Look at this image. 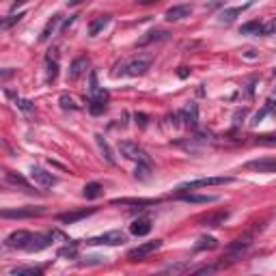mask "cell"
I'll use <instances>...</instances> for the list:
<instances>
[{
	"label": "cell",
	"mask_w": 276,
	"mask_h": 276,
	"mask_svg": "<svg viewBox=\"0 0 276 276\" xmlns=\"http://www.w3.org/2000/svg\"><path fill=\"white\" fill-rule=\"evenodd\" d=\"M151 61H153L151 54H138L132 61L119 65L117 69H121V71H117L115 76H142V73L149 69V65H151Z\"/></svg>",
	"instance_id": "cell-1"
},
{
	"label": "cell",
	"mask_w": 276,
	"mask_h": 276,
	"mask_svg": "<svg viewBox=\"0 0 276 276\" xmlns=\"http://www.w3.org/2000/svg\"><path fill=\"white\" fill-rule=\"evenodd\" d=\"M233 184V177H201L194 181H186L179 186V192L184 190H197V188H207V186H227Z\"/></svg>",
	"instance_id": "cell-2"
},
{
	"label": "cell",
	"mask_w": 276,
	"mask_h": 276,
	"mask_svg": "<svg viewBox=\"0 0 276 276\" xmlns=\"http://www.w3.org/2000/svg\"><path fill=\"white\" fill-rule=\"evenodd\" d=\"M128 242V235L123 233V231H108V233L104 235H97V237H91L86 244H91V246H99V244H106V246H119V244Z\"/></svg>",
	"instance_id": "cell-3"
},
{
	"label": "cell",
	"mask_w": 276,
	"mask_h": 276,
	"mask_svg": "<svg viewBox=\"0 0 276 276\" xmlns=\"http://www.w3.org/2000/svg\"><path fill=\"white\" fill-rule=\"evenodd\" d=\"M108 108V91L97 89L95 93L89 95V112L91 115H102Z\"/></svg>",
	"instance_id": "cell-4"
},
{
	"label": "cell",
	"mask_w": 276,
	"mask_h": 276,
	"mask_svg": "<svg viewBox=\"0 0 276 276\" xmlns=\"http://www.w3.org/2000/svg\"><path fill=\"white\" fill-rule=\"evenodd\" d=\"M30 240H33V233L30 231H13L7 240H4V246L7 248H20V250H26Z\"/></svg>",
	"instance_id": "cell-5"
},
{
	"label": "cell",
	"mask_w": 276,
	"mask_h": 276,
	"mask_svg": "<svg viewBox=\"0 0 276 276\" xmlns=\"http://www.w3.org/2000/svg\"><path fill=\"white\" fill-rule=\"evenodd\" d=\"M160 246H162V240H155V242H145V244H140V246L132 248L130 253H128V259H130V261H138V259H145L147 255H151L153 250H158Z\"/></svg>",
	"instance_id": "cell-6"
},
{
	"label": "cell",
	"mask_w": 276,
	"mask_h": 276,
	"mask_svg": "<svg viewBox=\"0 0 276 276\" xmlns=\"http://www.w3.org/2000/svg\"><path fill=\"white\" fill-rule=\"evenodd\" d=\"M119 149H121V155H125L128 160H136V162H145V160H149L147 153L142 151V149L138 147L136 142H132V140H123L121 145H119Z\"/></svg>",
	"instance_id": "cell-7"
},
{
	"label": "cell",
	"mask_w": 276,
	"mask_h": 276,
	"mask_svg": "<svg viewBox=\"0 0 276 276\" xmlns=\"http://www.w3.org/2000/svg\"><path fill=\"white\" fill-rule=\"evenodd\" d=\"M30 179L35 181L39 188H52L56 184V177L52 173H48L46 168H39V166H33L30 168Z\"/></svg>",
	"instance_id": "cell-8"
},
{
	"label": "cell",
	"mask_w": 276,
	"mask_h": 276,
	"mask_svg": "<svg viewBox=\"0 0 276 276\" xmlns=\"http://www.w3.org/2000/svg\"><path fill=\"white\" fill-rule=\"evenodd\" d=\"M43 214V207H20V209H2V218H35Z\"/></svg>",
	"instance_id": "cell-9"
},
{
	"label": "cell",
	"mask_w": 276,
	"mask_h": 276,
	"mask_svg": "<svg viewBox=\"0 0 276 276\" xmlns=\"http://www.w3.org/2000/svg\"><path fill=\"white\" fill-rule=\"evenodd\" d=\"M248 171L255 173H276V158H261V160H250L246 164Z\"/></svg>",
	"instance_id": "cell-10"
},
{
	"label": "cell",
	"mask_w": 276,
	"mask_h": 276,
	"mask_svg": "<svg viewBox=\"0 0 276 276\" xmlns=\"http://www.w3.org/2000/svg\"><path fill=\"white\" fill-rule=\"evenodd\" d=\"M93 207L91 209H76V211H65V214H59L56 216V220L59 222H63V224H73V222H80L82 218H86V216H91L93 214Z\"/></svg>",
	"instance_id": "cell-11"
},
{
	"label": "cell",
	"mask_w": 276,
	"mask_h": 276,
	"mask_svg": "<svg viewBox=\"0 0 276 276\" xmlns=\"http://www.w3.org/2000/svg\"><path fill=\"white\" fill-rule=\"evenodd\" d=\"M54 235H56V233H48V235L35 233V235H33V240H30V244H28V248H26V250H30V253H39V250L48 248V246H50V242H52V237H54Z\"/></svg>",
	"instance_id": "cell-12"
},
{
	"label": "cell",
	"mask_w": 276,
	"mask_h": 276,
	"mask_svg": "<svg viewBox=\"0 0 276 276\" xmlns=\"http://www.w3.org/2000/svg\"><path fill=\"white\" fill-rule=\"evenodd\" d=\"M229 218V211H216V214H207V216H201L199 222L203 227H220V224L227 222Z\"/></svg>",
	"instance_id": "cell-13"
},
{
	"label": "cell",
	"mask_w": 276,
	"mask_h": 276,
	"mask_svg": "<svg viewBox=\"0 0 276 276\" xmlns=\"http://www.w3.org/2000/svg\"><path fill=\"white\" fill-rule=\"evenodd\" d=\"M192 13V9L188 7V4H177V7H171L166 11V20L168 22H177V20H184Z\"/></svg>",
	"instance_id": "cell-14"
},
{
	"label": "cell",
	"mask_w": 276,
	"mask_h": 276,
	"mask_svg": "<svg viewBox=\"0 0 276 276\" xmlns=\"http://www.w3.org/2000/svg\"><path fill=\"white\" fill-rule=\"evenodd\" d=\"M86 67H89V61H86L84 56L76 59V61L71 63V67H69V80H71V82H73V80H78L86 71Z\"/></svg>",
	"instance_id": "cell-15"
},
{
	"label": "cell",
	"mask_w": 276,
	"mask_h": 276,
	"mask_svg": "<svg viewBox=\"0 0 276 276\" xmlns=\"http://www.w3.org/2000/svg\"><path fill=\"white\" fill-rule=\"evenodd\" d=\"M248 7H253V2H246V4H242V7H233V9H224L222 13H220V22L222 24H231L237 15H242Z\"/></svg>",
	"instance_id": "cell-16"
},
{
	"label": "cell",
	"mask_w": 276,
	"mask_h": 276,
	"mask_svg": "<svg viewBox=\"0 0 276 276\" xmlns=\"http://www.w3.org/2000/svg\"><path fill=\"white\" fill-rule=\"evenodd\" d=\"M166 37H168V30H149V33H145L138 39V46H149L153 41H164Z\"/></svg>",
	"instance_id": "cell-17"
},
{
	"label": "cell",
	"mask_w": 276,
	"mask_h": 276,
	"mask_svg": "<svg viewBox=\"0 0 276 276\" xmlns=\"http://www.w3.org/2000/svg\"><path fill=\"white\" fill-rule=\"evenodd\" d=\"M130 231L134 235H138V237L147 235L149 231H151V220H149V218H138V220H134L130 224Z\"/></svg>",
	"instance_id": "cell-18"
},
{
	"label": "cell",
	"mask_w": 276,
	"mask_h": 276,
	"mask_svg": "<svg viewBox=\"0 0 276 276\" xmlns=\"http://www.w3.org/2000/svg\"><path fill=\"white\" fill-rule=\"evenodd\" d=\"M179 199L186 203H216L218 201L216 194H179Z\"/></svg>",
	"instance_id": "cell-19"
},
{
	"label": "cell",
	"mask_w": 276,
	"mask_h": 276,
	"mask_svg": "<svg viewBox=\"0 0 276 276\" xmlns=\"http://www.w3.org/2000/svg\"><path fill=\"white\" fill-rule=\"evenodd\" d=\"M59 24H61V15L59 13H54L52 17L48 20V24H46V28L41 30V35H39V41H48L50 37L54 35V30L59 28Z\"/></svg>",
	"instance_id": "cell-20"
},
{
	"label": "cell",
	"mask_w": 276,
	"mask_h": 276,
	"mask_svg": "<svg viewBox=\"0 0 276 276\" xmlns=\"http://www.w3.org/2000/svg\"><path fill=\"white\" fill-rule=\"evenodd\" d=\"M108 24H110V15H99V17H95V20L91 22V26H89V35L91 37H97L106 26H108Z\"/></svg>",
	"instance_id": "cell-21"
},
{
	"label": "cell",
	"mask_w": 276,
	"mask_h": 276,
	"mask_svg": "<svg viewBox=\"0 0 276 276\" xmlns=\"http://www.w3.org/2000/svg\"><path fill=\"white\" fill-rule=\"evenodd\" d=\"M184 121H186L188 128L197 130V123H199V108H197V104H190L184 110Z\"/></svg>",
	"instance_id": "cell-22"
},
{
	"label": "cell",
	"mask_w": 276,
	"mask_h": 276,
	"mask_svg": "<svg viewBox=\"0 0 276 276\" xmlns=\"http://www.w3.org/2000/svg\"><path fill=\"white\" fill-rule=\"evenodd\" d=\"M155 199H115L112 205H138V207H147V205H155Z\"/></svg>",
	"instance_id": "cell-23"
},
{
	"label": "cell",
	"mask_w": 276,
	"mask_h": 276,
	"mask_svg": "<svg viewBox=\"0 0 276 276\" xmlns=\"http://www.w3.org/2000/svg\"><path fill=\"white\" fill-rule=\"evenodd\" d=\"M95 142H97V147H99V151L104 153V158L108 164H115V155H112L110 151V147H108V142H106V138L102 134H95Z\"/></svg>",
	"instance_id": "cell-24"
},
{
	"label": "cell",
	"mask_w": 276,
	"mask_h": 276,
	"mask_svg": "<svg viewBox=\"0 0 276 276\" xmlns=\"http://www.w3.org/2000/svg\"><path fill=\"white\" fill-rule=\"evenodd\" d=\"M82 194H84V199H99L104 194V188H102V184H97V181H91V184L84 186Z\"/></svg>",
	"instance_id": "cell-25"
},
{
	"label": "cell",
	"mask_w": 276,
	"mask_h": 276,
	"mask_svg": "<svg viewBox=\"0 0 276 276\" xmlns=\"http://www.w3.org/2000/svg\"><path fill=\"white\" fill-rule=\"evenodd\" d=\"M43 272L41 266H26V268H13L11 276H39Z\"/></svg>",
	"instance_id": "cell-26"
},
{
	"label": "cell",
	"mask_w": 276,
	"mask_h": 276,
	"mask_svg": "<svg viewBox=\"0 0 276 276\" xmlns=\"http://www.w3.org/2000/svg\"><path fill=\"white\" fill-rule=\"evenodd\" d=\"M242 35H263V24L259 20H253V22H246L244 26L240 28Z\"/></svg>",
	"instance_id": "cell-27"
},
{
	"label": "cell",
	"mask_w": 276,
	"mask_h": 276,
	"mask_svg": "<svg viewBox=\"0 0 276 276\" xmlns=\"http://www.w3.org/2000/svg\"><path fill=\"white\" fill-rule=\"evenodd\" d=\"M136 179H140V181H147L149 177H151V164H149V160L145 162H138V166H136Z\"/></svg>",
	"instance_id": "cell-28"
},
{
	"label": "cell",
	"mask_w": 276,
	"mask_h": 276,
	"mask_svg": "<svg viewBox=\"0 0 276 276\" xmlns=\"http://www.w3.org/2000/svg\"><path fill=\"white\" fill-rule=\"evenodd\" d=\"M218 246V242L214 240L211 235H203V237H199V242L194 244V250H211V248H216Z\"/></svg>",
	"instance_id": "cell-29"
},
{
	"label": "cell",
	"mask_w": 276,
	"mask_h": 276,
	"mask_svg": "<svg viewBox=\"0 0 276 276\" xmlns=\"http://www.w3.org/2000/svg\"><path fill=\"white\" fill-rule=\"evenodd\" d=\"M46 67H48V82H54L56 76H59V63L52 61V56H46Z\"/></svg>",
	"instance_id": "cell-30"
},
{
	"label": "cell",
	"mask_w": 276,
	"mask_h": 276,
	"mask_svg": "<svg viewBox=\"0 0 276 276\" xmlns=\"http://www.w3.org/2000/svg\"><path fill=\"white\" fill-rule=\"evenodd\" d=\"M4 177H7V181H11V184H20L22 188H28V181L24 179V177H20V175H15V173H11V171H4Z\"/></svg>",
	"instance_id": "cell-31"
},
{
	"label": "cell",
	"mask_w": 276,
	"mask_h": 276,
	"mask_svg": "<svg viewBox=\"0 0 276 276\" xmlns=\"http://www.w3.org/2000/svg\"><path fill=\"white\" fill-rule=\"evenodd\" d=\"M59 102H61V108H63V110H78V104L73 102V99L69 97V95H61Z\"/></svg>",
	"instance_id": "cell-32"
},
{
	"label": "cell",
	"mask_w": 276,
	"mask_h": 276,
	"mask_svg": "<svg viewBox=\"0 0 276 276\" xmlns=\"http://www.w3.org/2000/svg\"><path fill=\"white\" fill-rule=\"evenodd\" d=\"M22 17H24V13H11L9 17H7V20H2V30H9L11 26H13V24H17V22H20L22 20Z\"/></svg>",
	"instance_id": "cell-33"
},
{
	"label": "cell",
	"mask_w": 276,
	"mask_h": 276,
	"mask_svg": "<svg viewBox=\"0 0 276 276\" xmlns=\"http://www.w3.org/2000/svg\"><path fill=\"white\" fill-rule=\"evenodd\" d=\"M272 108H274V102H272V99H270V102L266 104V108H263L261 112H257V115H255V119H253V123H261V119L266 117V115H268V112L272 110Z\"/></svg>",
	"instance_id": "cell-34"
},
{
	"label": "cell",
	"mask_w": 276,
	"mask_h": 276,
	"mask_svg": "<svg viewBox=\"0 0 276 276\" xmlns=\"http://www.w3.org/2000/svg\"><path fill=\"white\" fill-rule=\"evenodd\" d=\"M188 270H190V266H188V263H175V266H166L164 268V272H188Z\"/></svg>",
	"instance_id": "cell-35"
},
{
	"label": "cell",
	"mask_w": 276,
	"mask_h": 276,
	"mask_svg": "<svg viewBox=\"0 0 276 276\" xmlns=\"http://www.w3.org/2000/svg\"><path fill=\"white\" fill-rule=\"evenodd\" d=\"M259 145H276V134H266V136H257Z\"/></svg>",
	"instance_id": "cell-36"
},
{
	"label": "cell",
	"mask_w": 276,
	"mask_h": 276,
	"mask_svg": "<svg viewBox=\"0 0 276 276\" xmlns=\"http://www.w3.org/2000/svg\"><path fill=\"white\" fill-rule=\"evenodd\" d=\"M78 250H76V244H71V246H65L59 250V257H76Z\"/></svg>",
	"instance_id": "cell-37"
},
{
	"label": "cell",
	"mask_w": 276,
	"mask_h": 276,
	"mask_svg": "<svg viewBox=\"0 0 276 276\" xmlns=\"http://www.w3.org/2000/svg\"><path fill=\"white\" fill-rule=\"evenodd\" d=\"M15 104H17V108H22L24 112H33L35 110V106L30 102H26V99H15Z\"/></svg>",
	"instance_id": "cell-38"
},
{
	"label": "cell",
	"mask_w": 276,
	"mask_h": 276,
	"mask_svg": "<svg viewBox=\"0 0 276 276\" xmlns=\"http://www.w3.org/2000/svg\"><path fill=\"white\" fill-rule=\"evenodd\" d=\"M276 33V17L270 20L268 24H263V35H274Z\"/></svg>",
	"instance_id": "cell-39"
},
{
	"label": "cell",
	"mask_w": 276,
	"mask_h": 276,
	"mask_svg": "<svg viewBox=\"0 0 276 276\" xmlns=\"http://www.w3.org/2000/svg\"><path fill=\"white\" fill-rule=\"evenodd\" d=\"M26 2H30V0H13V2H11V11H15L17 7H24Z\"/></svg>",
	"instance_id": "cell-40"
},
{
	"label": "cell",
	"mask_w": 276,
	"mask_h": 276,
	"mask_svg": "<svg viewBox=\"0 0 276 276\" xmlns=\"http://www.w3.org/2000/svg\"><path fill=\"white\" fill-rule=\"evenodd\" d=\"M145 119H147L145 115H136V121L140 123V128H145V125H147V121H145Z\"/></svg>",
	"instance_id": "cell-41"
},
{
	"label": "cell",
	"mask_w": 276,
	"mask_h": 276,
	"mask_svg": "<svg viewBox=\"0 0 276 276\" xmlns=\"http://www.w3.org/2000/svg\"><path fill=\"white\" fill-rule=\"evenodd\" d=\"M84 0H69V7H76V4H82Z\"/></svg>",
	"instance_id": "cell-42"
},
{
	"label": "cell",
	"mask_w": 276,
	"mask_h": 276,
	"mask_svg": "<svg viewBox=\"0 0 276 276\" xmlns=\"http://www.w3.org/2000/svg\"><path fill=\"white\" fill-rule=\"evenodd\" d=\"M140 4H151V2H158V0H138Z\"/></svg>",
	"instance_id": "cell-43"
}]
</instances>
